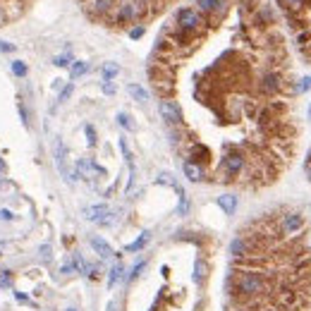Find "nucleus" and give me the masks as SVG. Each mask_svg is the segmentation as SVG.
<instances>
[{"instance_id": "1", "label": "nucleus", "mask_w": 311, "mask_h": 311, "mask_svg": "<svg viewBox=\"0 0 311 311\" xmlns=\"http://www.w3.org/2000/svg\"><path fill=\"white\" fill-rule=\"evenodd\" d=\"M232 285H235V294L244 297V299H256L270 292V282L261 270H237L232 275Z\"/></svg>"}, {"instance_id": "2", "label": "nucleus", "mask_w": 311, "mask_h": 311, "mask_svg": "<svg viewBox=\"0 0 311 311\" xmlns=\"http://www.w3.org/2000/svg\"><path fill=\"white\" fill-rule=\"evenodd\" d=\"M244 168H247V156L237 149H230L220 161V172L225 175V180H235L237 175L244 172Z\"/></svg>"}, {"instance_id": "3", "label": "nucleus", "mask_w": 311, "mask_h": 311, "mask_svg": "<svg viewBox=\"0 0 311 311\" xmlns=\"http://www.w3.org/2000/svg\"><path fill=\"white\" fill-rule=\"evenodd\" d=\"M175 24H177V29L196 34L201 29V24H204V15L199 10H194V8H180L175 12Z\"/></svg>"}, {"instance_id": "4", "label": "nucleus", "mask_w": 311, "mask_h": 311, "mask_svg": "<svg viewBox=\"0 0 311 311\" xmlns=\"http://www.w3.org/2000/svg\"><path fill=\"white\" fill-rule=\"evenodd\" d=\"M144 3H134V0H125V3H120L115 15H113V20L115 24H129V22L139 20L141 15H144Z\"/></svg>"}, {"instance_id": "5", "label": "nucleus", "mask_w": 311, "mask_h": 311, "mask_svg": "<svg viewBox=\"0 0 311 311\" xmlns=\"http://www.w3.org/2000/svg\"><path fill=\"white\" fill-rule=\"evenodd\" d=\"M304 213L301 211H287V213H282V218H280V232L287 237H294L297 232H301L304 230Z\"/></svg>"}, {"instance_id": "6", "label": "nucleus", "mask_w": 311, "mask_h": 311, "mask_svg": "<svg viewBox=\"0 0 311 311\" xmlns=\"http://www.w3.org/2000/svg\"><path fill=\"white\" fill-rule=\"evenodd\" d=\"M158 113H161V118L165 120L168 127L182 125V110H180V106H177L172 98H161V101H158Z\"/></svg>"}, {"instance_id": "7", "label": "nucleus", "mask_w": 311, "mask_h": 311, "mask_svg": "<svg viewBox=\"0 0 311 311\" xmlns=\"http://www.w3.org/2000/svg\"><path fill=\"white\" fill-rule=\"evenodd\" d=\"M282 86H285V82H282V77L278 72H266L261 77V82H258V91L263 96H275Z\"/></svg>"}, {"instance_id": "8", "label": "nucleus", "mask_w": 311, "mask_h": 311, "mask_svg": "<svg viewBox=\"0 0 311 311\" xmlns=\"http://www.w3.org/2000/svg\"><path fill=\"white\" fill-rule=\"evenodd\" d=\"M230 254H232L235 258H247V256H251V254H254V242H251L249 237H244V235L235 237V239L230 242Z\"/></svg>"}, {"instance_id": "9", "label": "nucleus", "mask_w": 311, "mask_h": 311, "mask_svg": "<svg viewBox=\"0 0 311 311\" xmlns=\"http://www.w3.org/2000/svg\"><path fill=\"white\" fill-rule=\"evenodd\" d=\"M182 172H184V177L189 180V182H204V168L199 165V163H192L189 158L182 163Z\"/></svg>"}, {"instance_id": "10", "label": "nucleus", "mask_w": 311, "mask_h": 311, "mask_svg": "<svg viewBox=\"0 0 311 311\" xmlns=\"http://www.w3.org/2000/svg\"><path fill=\"white\" fill-rule=\"evenodd\" d=\"M89 244H91V249H94L101 258H110V256H113V247L108 244L106 239H101V237H91V239H89Z\"/></svg>"}, {"instance_id": "11", "label": "nucleus", "mask_w": 311, "mask_h": 311, "mask_svg": "<svg viewBox=\"0 0 311 311\" xmlns=\"http://www.w3.org/2000/svg\"><path fill=\"white\" fill-rule=\"evenodd\" d=\"M208 149H206L204 144H192V149H189V161L192 163H199V165H204L208 163Z\"/></svg>"}, {"instance_id": "12", "label": "nucleus", "mask_w": 311, "mask_h": 311, "mask_svg": "<svg viewBox=\"0 0 311 311\" xmlns=\"http://www.w3.org/2000/svg\"><path fill=\"white\" fill-rule=\"evenodd\" d=\"M218 206L223 208L225 215H232L237 211V196L235 194H223V196H218Z\"/></svg>"}, {"instance_id": "13", "label": "nucleus", "mask_w": 311, "mask_h": 311, "mask_svg": "<svg viewBox=\"0 0 311 311\" xmlns=\"http://www.w3.org/2000/svg\"><path fill=\"white\" fill-rule=\"evenodd\" d=\"M110 211H108L106 204H96V206H89L84 211V215L89 218V220H94V223H101L103 220V215H108Z\"/></svg>"}, {"instance_id": "14", "label": "nucleus", "mask_w": 311, "mask_h": 311, "mask_svg": "<svg viewBox=\"0 0 311 311\" xmlns=\"http://www.w3.org/2000/svg\"><path fill=\"white\" fill-rule=\"evenodd\" d=\"M196 5H199V12H206V15H211V12H220L223 10V0H196Z\"/></svg>"}, {"instance_id": "15", "label": "nucleus", "mask_w": 311, "mask_h": 311, "mask_svg": "<svg viewBox=\"0 0 311 311\" xmlns=\"http://www.w3.org/2000/svg\"><path fill=\"white\" fill-rule=\"evenodd\" d=\"M127 94L134 98L137 103H146V101H149V91L139 84H127Z\"/></svg>"}, {"instance_id": "16", "label": "nucleus", "mask_w": 311, "mask_h": 311, "mask_svg": "<svg viewBox=\"0 0 311 311\" xmlns=\"http://www.w3.org/2000/svg\"><path fill=\"white\" fill-rule=\"evenodd\" d=\"M149 239H151V232H141V235L137 237V239H134L132 244H127V247H125V251H127V254H134V251H141V249H144V247H146V244H149Z\"/></svg>"}, {"instance_id": "17", "label": "nucleus", "mask_w": 311, "mask_h": 311, "mask_svg": "<svg viewBox=\"0 0 311 311\" xmlns=\"http://www.w3.org/2000/svg\"><path fill=\"white\" fill-rule=\"evenodd\" d=\"M206 275H208V266H206L204 258H196V263H194V282L196 285H201L206 280Z\"/></svg>"}, {"instance_id": "18", "label": "nucleus", "mask_w": 311, "mask_h": 311, "mask_svg": "<svg viewBox=\"0 0 311 311\" xmlns=\"http://www.w3.org/2000/svg\"><path fill=\"white\" fill-rule=\"evenodd\" d=\"M122 273H125V268H122V263H115L113 268H110V273H108V287L113 290L115 285L120 282V278H122Z\"/></svg>"}, {"instance_id": "19", "label": "nucleus", "mask_w": 311, "mask_h": 311, "mask_svg": "<svg viewBox=\"0 0 311 311\" xmlns=\"http://www.w3.org/2000/svg\"><path fill=\"white\" fill-rule=\"evenodd\" d=\"M89 67H91V65L86 63V60H75V63H72V67H70V77H72V79H77V77L86 75V72H89Z\"/></svg>"}, {"instance_id": "20", "label": "nucleus", "mask_w": 311, "mask_h": 311, "mask_svg": "<svg viewBox=\"0 0 311 311\" xmlns=\"http://www.w3.org/2000/svg\"><path fill=\"white\" fill-rule=\"evenodd\" d=\"M120 75V65L118 63H106L103 65V82H113Z\"/></svg>"}, {"instance_id": "21", "label": "nucleus", "mask_w": 311, "mask_h": 311, "mask_svg": "<svg viewBox=\"0 0 311 311\" xmlns=\"http://www.w3.org/2000/svg\"><path fill=\"white\" fill-rule=\"evenodd\" d=\"M55 163H58V170L67 175V168H65V149L60 141H55Z\"/></svg>"}, {"instance_id": "22", "label": "nucleus", "mask_w": 311, "mask_h": 311, "mask_svg": "<svg viewBox=\"0 0 311 311\" xmlns=\"http://www.w3.org/2000/svg\"><path fill=\"white\" fill-rule=\"evenodd\" d=\"M118 122H120V127L127 129V132H134V129H137V125L132 122V118H129L127 113H118Z\"/></svg>"}, {"instance_id": "23", "label": "nucleus", "mask_w": 311, "mask_h": 311, "mask_svg": "<svg viewBox=\"0 0 311 311\" xmlns=\"http://www.w3.org/2000/svg\"><path fill=\"white\" fill-rule=\"evenodd\" d=\"M120 151H122V156H125V161H127L129 165H134V158H132V151H129V144H127V139H125V137L120 139Z\"/></svg>"}, {"instance_id": "24", "label": "nucleus", "mask_w": 311, "mask_h": 311, "mask_svg": "<svg viewBox=\"0 0 311 311\" xmlns=\"http://www.w3.org/2000/svg\"><path fill=\"white\" fill-rule=\"evenodd\" d=\"M12 72H15V77H27L29 70H27V65L22 63V60H15V63H12Z\"/></svg>"}, {"instance_id": "25", "label": "nucleus", "mask_w": 311, "mask_h": 311, "mask_svg": "<svg viewBox=\"0 0 311 311\" xmlns=\"http://www.w3.org/2000/svg\"><path fill=\"white\" fill-rule=\"evenodd\" d=\"M84 132H86V139H89V146H96V129H94V125H84Z\"/></svg>"}, {"instance_id": "26", "label": "nucleus", "mask_w": 311, "mask_h": 311, "mask_svg": "<svg viewBox=\"0 0 311 311\" xmlns=\"http://www.w3.org/2000/svg\"><path fill=\"white\" fill-rule=\"evenodd\" d=\"M75 60H72V53H65V55H58L53 60V65H58V67H67V65H72Z\"/></svg>"}, {"instance_id": "27", "label": "nucleus", "mask_w": 311, "mask_h": 311, "mask_svg": "<svg viewBox=\"0 0 311 311\" xmlns=\"http://www.w3.org/2000/svg\"><path fill=\"white\" fill-rule=\"evenodd\" d=\"M175 189L180 192V208H177V211H180V215H187V211H189V201H187V196H184V192L180 189V187H175Z\"/></svg>"}, {"instance_id": "28", "label": "nucleus", "mask_w": 311, "mask_h": 311, "mask_svg": "<svg viewBox=\"0 0 311 311\" xmlns=\"http://www.w3.org/2000/svg\"><path fill=\"white\" fill-rule=\"evenodd\" d=\"M144 266H146V261H139V263H134V268H132V273L127 275V280H137V278H139V273L144 270Z\"/></svg>"}, {"instance_id": "29", "label": "nucleus", "mask_w": 311, "mask_h": 311, "mask_svg": "<svg viewBox=\"0 0 311 311\" xmlns=\"http://www.w3.org/2000/svg\"><path fill=\"white\" fill-rule=\"evenodd\" d=\"M297 91H301V94L311 91V77H301L299 84H297Z\"/></svg>"}, {"instance_id": "30", "label": "nucleus", "mask_w": 311, "mask_h": 311, "mask_svg": "<svg viewBox=\"0 0 311 311\" xmlns=\"http://www.w3.org/2000/svg\"><path fill=\"white\" fill-rule=\"evenodd\" d=\"M282 3H285V5H290L292 10H299V8H304L309 0H282Z\"/></svg>"}, {"instance_id": "31", "label": "nucleus", "mask_w": 311, "mask_h": 311, "mask_svg": "<svg viewBox=\"0 0 311 311\" xmlns=\"http://www.w3.org/2000/svg\"><path fill=\"white\" fill-rule=\"evenodd\" d=\"M72 91H75V86H72V84H67V86H65L63 91H60V103H65L67 98L72 96Z\"/></svg>"}, {"instance_id": "32", "label": "nucleus", "mask_w": 311, "mask_h": 311, "mask_svg": "<svg viewBox=\"0 0 311 311\" xmlns=\"http://www.w3.org/2000/svg\"><path fill=\"white\" fill-rule=\"evenodd\" d=\"M144 36V27L141 24H137L134 29H129V39H141Z\"/></svg>"}, {"instance_id": "33", "label": "nucleus", "mask_w": 311, "mask_h": 311, "mask_svg": "<svg viewBox=\"0 0 311 311\" xmlns=\"http://www.w3.org/2000/svg\"><path fill=\"white\" fill-rule=\"evenodd\" d=\"M118 89H115V84L113 82H103V94H108V96H113Z\"/></svg>"}, {"instance_id": "34", "label": "nucleus", "mask_w": 311, "mask_h": 311, "mask_svg": "<svg viewBox=\"0 0 311 311\" xmlns=\"http://www.w3.org/2000/svg\"><path fill=\"white\" fill-rule=\"evenodd\" d=\"M0 53H15V46L8 41H0Z\"/></svg>"}, {"instance_id": "35", "label": "nucleus", "mask_w": 311, "mask_h": 311, "mask_svg": "<svg viewBox=\"0 0 311 311\" xmlns=\"http://www.w3.org/2000/svg\"><path fill=\"white\" fill-rule=\"evenodd\" d=\"M15 215L10 213V211H0V220H12Z\"/></svg>"}, {"instance_id": "36", "label": "nucleus", "mask_w": 311, "mask_h": 311, "mask_svg": "<svg viewBox=\"0 0 311 311\" xmlns=\"http://www.w3.org/2000/svg\"><path fill=\"white\" fill-rule=\"evenodd\" d=\"M304 172H306V177L311 180V161H304Z\"/></svg>"}, {"instance_id": "37", "label": "nucleus", "mask_w": 311, "mask_h": 311, "mask_svg": "<svg viewBox=\"0 0 311 311\" xmlns=\"http://www.w3.org/2000/svg\"><path fill=\"white\" fill-rule=\"evenodd\" d=\"M41 254L46 258H51V247H41Z\"/></svg>"}, {"instance_id": "38", "label": "nucleus", "mask_w": 311, "mask_h": 311, "mask_svg": "<svg viewBox=\"0 0 311 311\" xmlns=\"http://www.w3.org/2000/svg\"><path fill=\"white\" fill-rule=\"evenodd\" d=\"M0 172H5V163L0 161Z\"/></svg>"}, {"instance_id": "39", "label": "nucleus", "mask_w": 311, "mask_h": 311, "mask_svg": "<svg viewBox=\"0 0 311 311\" xmlns=\"http://www.w3.org/2000/svg\"><path fill=\"white\" fill-rule=\"evenodd\" d=\"M306 161H311V149H309V153H306Z\"/></svg>"}, {"instance_id": "40", "label": "nucleus", "mask_w": 311, "mask_h": 311, "mask_svg": "<svg viewBox=\"0 0 311 311\" xmlns=\"http://www.w3.org/2000/svg\"><path fill=\"white\" fill-rule=\"evenodd\" d=\"M309 120H311V103H309Z\"/></svg>"}, {"instance_id": "41", "label": "nucleus", "mask_w": 311, "mask_h": 311, "mask_svg": "<svg viewBox=\"0 0 311 311\" xmlns=\"http://www.w3.org/2000/svg\"><path fill=\"white\" fill-rule=\"evenodd\" d=\"M67 311H77V309H67Z\"/></svg>"}, {"instance_id": "42", "label": "nucleus", "mask_w": 311, "mask_h": 311, "mask_svg": "<svg viewBox=\"0 0 311 311\" xmlns=\"http://www.w3.org/2000/svg\"><path fill=\"white\" fill-rule=\"evenodd\" d=\"M22 3H24V0H22Z\"/></svg>"}]
</instances>
